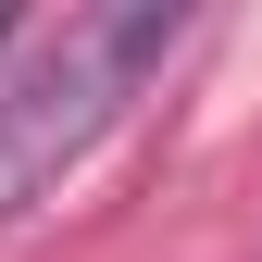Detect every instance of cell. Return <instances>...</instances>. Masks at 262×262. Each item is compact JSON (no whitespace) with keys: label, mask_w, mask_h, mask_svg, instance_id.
<instances>
[{"label":"cell","mask_w":262,"mask_h":262,"mask_svg":"<svg viewBox=\"0 0 262 262\" xmlns=\"http://www.w3.org/2000/svg\"><path fill=\"white\" fill-rule=\"evenodd\" d=\"M175 38H187L175 0H88V13L13 25V62H0V225H25L125 125V100L175 62Z\"/></svg>","instance_id":"obj_1"}]
</instances>
